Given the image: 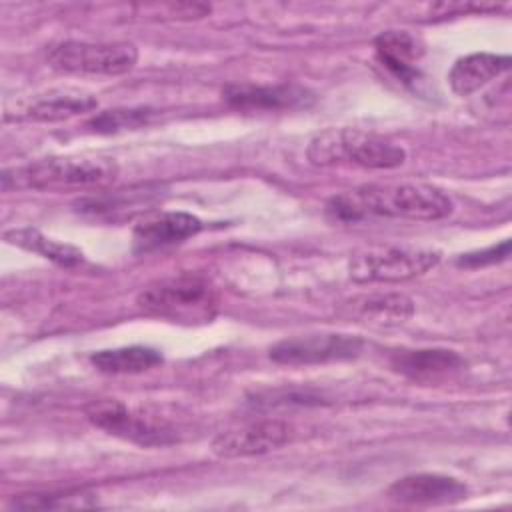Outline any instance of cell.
I'll list each match as a JSON object with an SVG mask.
<instances>
[{
    "label": "cell",
    "mask_w": 512,
    "mask_h": 512,
    "mask_svg": "<svg viewBox=\"0 0 512 512\" xmlns=\"http://www.w3.org/2000/svg\"><path fill=\"white\" fill-rule=\"evenodd\" d=\"M306 156L314 166L354 164L390 170L404 164L406 150L390 138L360 128H328L310 140Z\"/></svg>",
    "instance_id": "3"
},
{
    "label": "cell",
    "mask_w": 512,
    "mask_h": 512,
    "mask_svg": "<svg viewBox=\"0 0 512 512\" xmlns=\"http://www.w3.org/2000/svg\"><path fill=\"white\" fill-rule=\"evenodd\" d=\"M508 68H510V56L506 54L474 52L454 62V66L448 72V82L454 94L470 96L472 92L486 86L490 80L504 74Z\"/></svg>",
    "instance_id": "16"
},
{
    "label": "cell",
    "mask_w": 512,
    "mask_h": 512,
    "mask_svg": "<svg viewBox=\"0 0 512 512\" xmlns=\"http://www.w3.org/2000/svg\"><path fill=\"white\" fill-rule=\"evenodd\" d=\"M162 354L148 346H124L98 350L90 356L92 366L104 374H140L162 364Z\"/></svg>",
    "instance_id": "19"
},
{
    "label": "cell",
    "mask_w": 512,
    "mask_h": 512,
    "mask_svg": "<svg viewBox=\"0 0 512 512\" xmlns=\"http://www.w3.org/2000/svg\"><path fill=\"white\" fill-rule=\"evenodd\" d=\"M98 108L96 96L82 90H56L26 108V118L32 122H60L72 116L92 112Z\"/></svg>",
    "instance_id": "17"
},
{
    "label": "cell",
    "mask_w": 512,
    "mask_h": 512,
    "mask_svg": "<svg viewBox=\"0 0 512 512\" xmlns=\"http://www.w3.org/2000/svg\"><path fill=\"white\" fill-rule=\"evenodd\" d=\"M84 412L94 426L142 446L172 444L178 436V430L166 418L144 408H128L114 398L94 400Z\"/></svg>",
    "instance_id": "6"
},
{
    "label": "cell",
    "mask_w": 512,
    "mask_h": 512,
    "mask_svg": "<svg viewBox=\"0 0 512 512\" xmlns=\"http://www.w3.org/2000/svg\"><path fill=\"white\" fill-rule=\"evenodd\" d=\"M94 506H98V498L84 490L22 494L8 504V508L12 510H72V508H94Z\"/></svg>",
    "instance_id": "20"
},
{
    "label": "cell",
    "mask_w": 512,
    "mask_h": 512,
    "mask_svg": "<svg viewBox=\"0 0 512 512\" xmlns=\"http://www.w3.org/2000/svg\"><path fill=\"white\" fill-rule=\"evenodd\" d=\"M48 62L66 74L120 76L130 72L138 62V50L130 42H78L66 40L56 44Z\"/></svg>",
    "instance_id": "7"
},
{
    "label": "cell",
    "mask_w": 512,
    "mask_h": 512,
    "mask_svg": "<svg viewBox=\"0 0 512 512\" xmlns=\"http://www.w3.org/2000/svg\"><path fill=\"white\" fill-rule=\"evenodd\" d=\"M150 108H118V110H106L96 114L88 120V128L98 134H112L120 130H136L144 126L152 118Z\"/></svg>",
    "instance_id": "21"
},
{
    "label": "cell",
    "mask_w": 512,
    "mask_h": 512,
    "mask_svg": "<svg viewBox=\"0 0 512 512\" xmlns=\"http://www.w3.org/2000/svg\"><path fill=\"white\" fill-rule=\"evenodd\" d=\"M136 304L150 316L182 324H202L214 318L218 298L208 280L180 274L148 284L138 294Z\"/></svg>",
    "instance_id": "4"
},
{
    "label": "cell",
    "mask_w": 512,
    "mask_h": 512,
    "mask_svg": "<svg viewBox=\"0 0 512 512\" xmlns=\"http://www.w3.org/2000/svg\"><path fill=\"white\" fill-rule=\"evenodd\" d=\"M442 254L430 248L380 246L358 252L350 264V278L358 284L406 282L426 274L440 262Z\"/></svg>",
    "instance_id": "5"
},
{
    "label": "cell",
    "mask_w": 512,
    "mask_h": 512,
    "mask_svg": "<svg viewBox=\"0 0 512 512\" xmlns=\"http://www.w3.org/2000/svg\"><path fill=\"white\" fill-rule=\"evenodd\" d=\"M344 308L346 318L372 328H394L414 314V302L398 292L360 296L350 300Z\"/></svg>",
    "instance_id": "14"
},
{
    "label": "cell",
    "mask_w": 512,
    "mask_h": 512,
    "mask_svg": "<svg viewBox=\"0 0 512 512\" xmlns=\"http://www.w3.org/2000/svg\"><path fill=\"white\" fill-rule=\"evenodd\" d=\"M222 96L238 110H296L314 102V94L296 84H230L222 90Z\"/></svg>",
    "instance_id": "12"
},
{
    "label": "cell",
    "mask_w": 512,
    "mask_h": 512,
    "mask_svg": "<svg viewBox=\"0 0 512 512\" xmlns=\"http://www.w3.org/2000/svg\"><path fill=\"white\" fill-rule=\"evenodd\" d=\"M378 60L404 84L418 80L416 62L422 56L420 42L406 30H386L374 38Z\"/></svg>",
    "instance_id": "15"
},
{
    "label": "cell",
    "mask_w": 512,
    "mask_h": 512,
    "mask_svg": "<svg viewBox=\"0 0 512 512\" xmlns=\"http://www.w3.org/2000/svg\"><path fill=\"white\" fill-rule=\"evenodd\" d=\"M508 254H510V240H502L500 244L458 256L456 264L464 266V268H480V266H490V264L502 262L508 258Z\"/></svg>",
    "instance_id": "22"
},
{
    "label": "cell",
    "mask_w": 512,
    "mask_h": 512,
    "mask_svg": "<svg viewBox=\"0 0 512 512\" xmlns=\"http://www.w3.org/2000/svg\"><path fill=\"white\" fill-rule=\"evenodd\" d=\"M386 494L404 506H446L462 502L468 496V486L454 476L420 472L398 478Z\"/></svg>",
    "instance_id": "10"
},
{
    "label": "cell",
    "mask_w": 512,
    "mask_h": 512,
    "mask_svg": "<svg viewBox=\"0 0 512 512\" xmlns=\"http://www.w3.org/2000/svg\"><path fill=\"white\" fill-rule=\"evenodd\" d=\"M118 164L106 156H50L22 168L4 170L2 188L90 190L112 184Z\"/></svg>",
    "instance_id": "2"
},
{
    "label": "cell",
    "mask_w": 512,
    "mask_h": 512,
    "mask_svg": "<svg viewBox=\"0 0 512 512\" xmlns=\"http://www.w3.org/2000/svg\"><path fill=\"white\" fill-rule=\"evenodd\" d=\"M204 228L202 220L188 212H158L142 218L132 230V248L146 254L164 246L180 244Z\"/></svg>",
    "instance_id": "11"
},
{
    "label": "cell",
    "mask_w": 512,
    "mask_h": 512,
    "mask_svg": "<svg viewBox=\"0 0 512 512\" xmlns=\"http://www.w3.org/2000/svg\"><path fill=\"white\" fill-rule=\"evenodd\" d=\"M4 240L12 246L24 248L28 252H36L46 260H52L58 266L64 268H72L78 266L84 260V254L80 248L66 244V242H58L54 238L44 236L40 230L36 228H12L4 232Z\"/></svg>",
    "instance_id": "18"
},
{
    "label": "cell",
    "mask_w": 512,
    "mask_h": 512,
    "mask_svg": "<svg viewBox=\"0 0 512 512\" xmlns=\"http://www.w3.org/2000/svg\"><path fill=\"white\" fill-rule=\"evenodd\" d=\"M294 428L282 420H258L220 432L210 450L218 458H250L274 452L288 444Z\"/></svg>",
    "instance_id": "9"
},
{
    "label": "cell",
    "mask_w": 512,
    "mask_h": 512,
    "mask_svg": "<svg viewBox=\"0 0 512 512\" xmlns=\"http://www.w3.org/2000/svg\"><path fill=\"white\" fill-rule=\"evenodd\" d=\"M390 364L396 372L418 382H432L460 372L466 366L464 358L458 352L446 348L398 350L392 354Z\"/></svg>",
    "instance_id": "13"
},
{
    "label": "cell",
    "mask_w": 512,
    "mask_h": 512,
    "mask_svg": "<svg viewBox=\"0 0 512 512\" xmlns=\"http://www.w3.org/2000/svg\"><path fill=\"white\" fill-rule=\"evenodd\" d=\"M452 208V200L442 190L420 182L370 184L338 194L326 204V212L338 222H356L366 214L440 220L446 218Z\"/></svg>",
    "instance_id": "1"
},
{
    "label": "cell",
    "mask_w": 512,
    "mask_h": 512,
    "mask_svg": "<svg viewBox=\"0 0 512 512\" xmlns=\"http://www.w3.org/2000/svg\"><path fill=\"white\" fill-rule=\"evenodd\" d=\"M364 340L350 334H304L276 342L270 348V358L278 364L308 366L356 358L362 352Z\"/></svg>",
    "instance_id": "8"
}]
</instances>
